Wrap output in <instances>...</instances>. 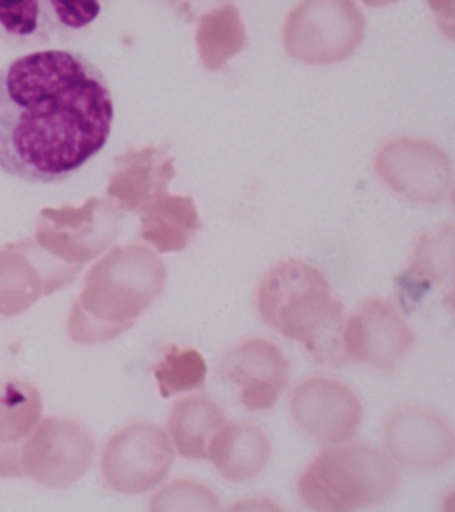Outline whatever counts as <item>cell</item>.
Returning <instances> with one entry per match:
<instances>
[{
	"mask_svg": "<svg viewBox=\"0 0 455 512\" xmlns=\"http://www.w3.org/2000/svg\"><path fill=\"white\" fill-rule=\"evenodd\" d=\"M114 119L109 80L82 52L31 51L0 67V170L6 175L66 182L101 154Z\"/></svg>",
	"mask_w": 455,
	"mask_h": 512,
	"instance_id": "obj_1",
	"label": "cell"
},
{
	"mask_svg": "<svg viewBox=\"0 0 455 512\" xmlns=\"http://www.w3.org/2000/svg\"><path fill=\"white\" fill-rule=\"evenodd\" d=\"M165 263L146 247L118 248L91 268L67 318L70 339L111 342L137 323L165 291Z\"/></svg>",
	"mask_w": 455,
	"mask_h": 512,
	"instance_id": "obj_2",
	"label": "cell"
},
{
	"mask_svg": "<svg viewBox=\"0 0 455 512\" xmlns=\"http://www.w3.org/2000/svg\"><path fill=\"white\" fill-rule=\"evenodd\" d=\"M257 311L283 338L301 343L319 366L346 364L345 307L313 264L291 258L271 267L257 288Z\"/></svg>",
	"mask_w": 455,
	"mask_h": 512,
	"instance_id": "obj_3",
	"label": "cell"
},
{
	"mask_svg": "<svg viewBox=\"0 0 455 512\" xmlns=\"http://www.w3.org/2000/svg\"><path fill=\"white\" fill-rule=\"evenodd\" d=\"M398 468L369 443L325 448L298 478L299 499L314 511L381 506L398 490Z\"/></svg>",
	"mask_w": 455,
	"mask_h": 512,
	"instance_id": "obj_4",
	"label": "cell"
},
{
	"mask_svg": "<svg viewBox=\"0 0 455 512\" xmlns=\"http://www.w3.org/2000/svg\"><path fill=\"white\" fill-rule=\"evenodd\" d=\"M366 24L354 0H301L287 15L283 48L306 66L341 63L361 47Z\"/></svg>",
	"mask_w": 455,
	"mask_h": 512,
	"instance_id": "obj_5",
	"label": "cell"
},
{
	"mask_svg": "<svg viewBox=\"0 0 455 512\" xmlns=\"http://www.w3.org/2000/svg\"><path fill=\"white\" fill-rule=\"evenodd\" d=\"M174 456L169 436L161 427L131 423L115 432L103 448V483L118 494H145L166 479Z\"/></svg>",
	"mask_w": 455,
	"mask_h": 512,
	"instance_id": "obj_6",
	"label": "cell"
},
{
	"mask_svg": "<svg viewBox=\"0 0 455 512\" xmlns=\"http://www.w3.org/2000/svg\"><path fill=\"white\" fill-rule=\"evenodd\" d=\"M378 179L411 203L439 204L453 186V162L438 144L399 136L379 148L374 159Z\"/></svg>",
	"mask_w": 455,
	"mask_h": 512,
	"instance_id": "obj_7",
	"label": "cell"
},
{
	"mask_svg": "<svg viewBox=\"0 0 455 512\" xmlns=\"http://www.w3.org/2000/svg\"><path fill=\"white\" fill-rule=\"evenodd\" d=\"M94 454V436L83 424L47 416L23 444V476L51 490H67L90 470Z\"/></svg>",
	"mask_w": 455,
	"mask_h": 512,
	"instance_id": "obj_8",
	"label": "cell"
},
{
	"mask_svg": "<svg viewBox=\"0 0 455 512\" xmlns=\"http://www.w3.org/2000/svg\"><path fill=\"white\" fill-rule=\"evenodd\" d=\"M415 344L413 330L389 300L373 298L345 320L342 347L346 363L395 370Z\"/></svg>",
	"mask_w": 455,
	"mask_h": 512,
	"instance_id": "obj_9",
	"label": "cell"
},
{
	"mask_svg": "<svg viewBox=\"0 0 455 512\" xmlns=\"http://www.w3.org/2000/svg\"><path fill=\"white\" fill-rule=\"evenodd\" d=\"M290 414L309 438L322 444H341L357 434L363 406L341 380L313 376L291 392Z\"/></svg>",
	"mask_w": 455,
	"mask_h": 512,
	"instance_id": "obj_10",
	"label": "cell"
},
{
	"mask_svg": "<svg viewBox=\"0 0 455 512\" xmlns=\"http://www.w3.org/2000/svg\"><path fill=\"white\" fill-rule=\"evenodd\" d=\"M217 374L238 388L239 402L247 411H266L289 386L290 362L270 340L246 339L226 352Z\"/></svg>",
	"mask_w": 455,
	"mask_h": 512,
	"instance_id": "obj_11",
	"label": "cell"
},
{
	"mask_svg": "<svg viewBox=\"0 0 455 512\" xmlns=\"http://www.w3.org/2000/svg\"><path fill=\"white\" fill-rule=\"evenodd\" d=\"M387 452L395 462L413 470H437L455 454L454 431L430 408L403 406L387 416Z\"/></svg>",
	"mask_w": 455,
	"mask_h": 512,
	"instance_id": "obj_12",
	"label": "cell"
},
{
	"mask_svg": "<svg viewBox=\"0 0 455 512\" xmlns=\"http://www.w3.org/2000/svg\"><path fill=\"white\" fill-rule=\"evenodd\" d=\"M43 399L33 383L0 379V476L22 478V447L41 422Z\"/></svg>",
	"mask_w": 455,
	"mask_h": 512,
	"instance_id": "obj_13",
	"label": "cell"
},
{
	"mask_svg": "<svg viewBox=\"0 0 455 512\" xmlns=\"http://www.w3.org/2000/svg\"><path fill=\"white\" fill-rule=\"evenodd\" d=\"M207 458L227 482L245 483L261 474L269 463L270 438L251 422L223 424L210 440Z\"/></svg>",
	"mask_w": 455,
	"mask_h": 512,
	"instance_id": "obj_14",
	"label": "cell"
},
{
	"mask_svg": "<svg viewBox=\"0 0 455 512\" xmlns=\"http://www.w3.org/2000/svg\"><path fill=\"white\" fill-rule=\"evenodd\" d=\"M225 423V412L214 399L190 395L174 403L167 430L179 455L189 460H205L210 440Z\"/></svg>",
	"mask_w": 455,
	"mask_h": 512,
	"instance_id": "obj_15",
	"label": "cell"
},
{
	"mask_svg": "<svg viewBox=\"0 0 455 512\" xmlns=\"http://www.w3.org/2000/svg\"><path fill=\"white\" fill-rule=\"evenodd\" d=\"M67 286L49 268L33 266L22 256L0 252V316L22 315L43 295H53Z\"/></svg>",
	"mask_w": 455,
	"mask_h": 512,
	"instance_id": "obj_16",
	"label": "cell"
},
{
	"mask_svg": "<svg viewBox=\"0 0 455 512\" xmlns=\"http://www.w3.org/2000/svg\"><path fill=\"white\" fill-rule=\"evenodd\" d=\"M195 42L207 71L225 70L227 62L249 44L238 7L229 2L206 11L199 19Z\"/></svg>",
	"mask_w": 455,
	"mask_h": 512,
	"instance_id": "obj_17",
	"label": "cell"
},
{
	"mask_svg": "<svg viewBox=\"0 0 455 512\" xmlns=\"http://www.w3.org/2000/svg\"><path fill=\"white\" fill-rule=\"evenodd\" d=\"M454 226L447 223L435 232H422L415 243L409 266L399 282L406 291H422L434 284L453 282L454 279Z\"/></svg>",
	"mask_w": 455,
	"mask_h": 512,
	"instance_id": "obj_18",
	"label": "cell"
},
{
	"mask_svg": "<svg viewBox=\"0 0 455 512\" xmlns=\"http://www.w3.org/2000/svg\"><path fill=\"white\" fill-rule=\"evenodd\" d=\"M202 220L191 196H171L143 219L141 236L161 252H179L189 246Z\"/></svg>",
	"mask_w": 455,
	"mask_h": 512,
	"instance_id": "obj_19",
	"label": "cell"
},
{
	"mask_svg": "<svg viewBox=\"0 0 455 512\" xmlns=\"http://www.w3.org/2000/svg\"><path fill=\"white\" fill-rule=\"evenodd\" d=\"M0 32L17 46H41L55 38L42 0H0Z\"/></svg>",
	"mask_w": 455,
	"mask_h": 512,
	"instance_id": "obj_20",
	"label": "cell"
},
{
	"mask_svg": "<svg viewBox=\"0 0 455 512\" xmlns=\"http://www.w3.org/2000/svg\"><path fill=\"white\" fill-rule=\"evenodd\" d=\"M163 398L205 386L207 364L194 348L171 346L157 364L151 367Z\"/></svg>",
	"mask_w": 455,
	"mask_h": 512,
	"instance_id": "obj_21",
	"label": "cell"
},
{
	"mask_svg": "<svg viewBox=\"0 0 455 512\" xmlns=\"http://www.w3.org/2000/svg\"><path fill=\"white\" fill-rule=\"evenodd\" d=\"M221 499L213 488L191 479H177L150 499L151 511H219Z\"/></svg>",
	"mask_w": 455,
	"mask_h": 512,
	"instance_id": "obj_22",
	"label": "cell"
},
{
	"mask_svg": "<svg viewBox=\"0 0 455 512\" xmlns=\"http://www.w3.org/2000/svg\"><path fill=\"white\" fill-rule=\"evenodd\" d=\"M51 27L58 34H75L93 26L106 0H42Z\"/></svg>",
	"mask_w": 455,
	"mask_h": 512,
	"instance_id": "obj_23",
	"label": "cell"
},
{
	"mask_svg": "<svg viewBox=\"0 0 455 512\" xmlns=\"http://www.w3.org/2000/svg\"><path fill=\"white\" fill-rule=\"evenodd\" d=\"M431 10L453 22V0H427Z\"/></svg>",
	"mask_w": 455,
	"mask_h": 512,
	"instance_id": "obj_24",
	"label": "cell"
},
{
	"mask_svg": "<svg viewBox=\"0 0 455 512\" xmlns=\"http://www.w3.org/2000/svg\"><path fill=\"white\" fill-rule=\"evenodd\" d=\"M195 2H203L205 4V8L209 7L210 4H218L223 2V0H185V10L186 14L189 15V19H194V3Z\"/></svg>",
	"mask_w": 455,
	"mask_h": 512,
	"instance_id": "obj_25",
	"label": "cell"
},
{
	"mask_svg": "<svg viewBox=\"0 0 455 512\" xmlns=\"http://www.w3.org/2000/svg\"><path fill=\"white\" fill-rule=\"evenodd\" d=\"M362 3H365L366 6L373 8H382L391 6V4L399 2V0H361Z\"/></svg>",
	"mask_w": 455,
	"mask_h": 512,
	"instance_id": "obj_26",
	"label": "cell"
}]
</instances>
